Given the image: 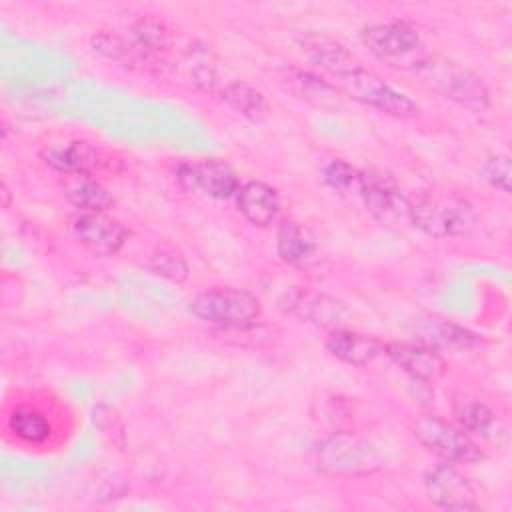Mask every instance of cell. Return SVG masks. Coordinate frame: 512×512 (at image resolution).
Segmentation results:
<instances>
[{"instance_id": "obj_1", "label": "cell", "mask_w": 512, "mask_h": 512, "mask_svg": "<svg viewBox=\"0 0 512 512\" xmlns=\"http://www.w3.org/2000/svg\"><path fill=\"white\" fill-rule=\"evenodd\" d=\"M410 72L424 86L472 112H484L490 108V92L484 82L450 58L426 52Z\"/></svg>"}, {"instance_id": "obj_2", "label": "cell", "mask_w": 512, "mask_h": 512, "mask_svg": "<svg viewBox=\"0 0 512 512\" xmlns=\"http://www.w3.org/2000/svg\"><path fill=\"white\" fill-rule=\"evenodd\" d=\"M476 222L474 206L460 194L424 192L410 200V224L428 236H462L472 232Z\"/></svg>"}, {"instance_id": "obj_3", "label": "cell", "mask_w": 512, "mask_h": 512, "mask_svg": "<svg viewBox=\"0 0 512 512\" xmlns=\"http://www.w3.org/2000/svg\"><path fill=\"white\" fill-rule=\"evenodd\" d=\"M334 88L340 94L350 96L352 100L374 108L386 116L392 118H412L418 112V106L414 100H410L406 94L394 90L390 84H386L378 74L358 66L346 74L334 76Z\"/></svg>"}, {"instance_id": "obj_4", "label": "cell", "mask_w": 512, "mask_h": 512, "mask_svg": "<svg viewBox=\"0 0 512 512\" xmlns=\"http://www.w3.org/2000/svg\"><path fill=\"white\" fill-rule=\"evenodd\" d=\"M260 300L242 288L216 286L200 292L190 302V312L220 328H244L260 316Z\"/></svg>"}, {"instance_id": "obj_5", "label": "cell", "mask_w": 512, "mask_h": 512, "mask_svg": "<svg viewBox=\"0 0 512 512\" xmlns=\"http://www.w3.org/2000/svg\"><path fill=\"white\" fill-rule=\"evenodd\" d=\"M322 472L336 476H362L382 468V456L372 442L352 432H334L316 452Z\"/></svg>"}, {"instance_id": "obj_6", "label": "cell", "mask_w": 512, "mask_h": 512, "mask_svg": "<svg viewBox=\"0 0 512 512\" xmlns=\"http://www.w3.org/2000/svg\"><path fill=\"white\" fill-rule=\"evenodd\" d=\"M360 40L378 60L408 72L426 54L416 28L402 20L370 24L360 32Z\"/></svg>"}, {"instance_id": "obj_7", "label": "cell", "mask_w": 512, "mask_h": 512, "mask_svg": "<svg viewBox=\"0 0 512 512\" xmlns=\"http://www.w3.org/2000/svg\"><path fill=\"white\" fill-rule=\"evenodd\" d=\"M358 194L368 212L382 226H402L410 222V198L402 194L396 180L384 170H364L358 180Z\"/></svg>"}, {"instance_id": "obj_8", "label": "cell", "mask_w": 512, "mask_h": 512, "mask_svg": "<svg viewBox=\"0 0 512 512\" xmlns=\"http://www.w3.org/2000/svg\"><path fill=\"white\" fill-rule=\"evenodd\" d=\"M412 432L430 452L438 454L444 462L472 464L482 458L478 444L466 430L436 416L424 414L416 418Z\"/></svg>"}, {"instance_id": "obj_9", "label": "cell", "mask_w": 512, "mask_h": 512, "mask_svg": "<svg viewBox=\"0 0 512 512\" xmlns=\"http://www.w3.org/2000/svg\"><path fill=\"white\" fill-rule=\"evenodd\" d=\"M428 500L444 510H476V492L468 478L452 464L444 462L428 470L424 476Z\"/></svg>"}, {"instance_id": "obj_10", "label": "cell", "mask_w": 512, "mask_h": 512, "mask_svg": "<svg viewBox=\"0 0 512 512\" xmlns=\"http://www.w3.org/2000/svg\"><path fill=\"white\" fill-rule=\"evenodd\" d=\"M284 308L298 314L304 320L314 322L316 326L334 330L340 328L350 318V310L338 298L328 294L310 292L304 288H292L284 296Z\"/></svg>"}, {"instance_id": "obj_11", "label": "cell", "mask_w": 512, "mask_h": 512, "mask_svg": "<svg viewBox=\"0 0 512 512\" xmlns=\"http://www.w3.org/2000/svg\"><path fill=\"white\" fill-rule=\"evenodd\" d=\"M74 236L90 252L98 256H112L128 240V230L116 218L104 212H84L74 220Z\"/></svg>"}, {"instance_id": "obj_12", "label": "cell", "mask_w": 512, "mask_h": 512, "mask_svg": "<svg viewBox=\"0 0 512 512\" xmlns=\"http://www.w3.org/2000/svg\"><path fill=\"white\" fill-rule=\"evenodd\" d=\"M294 42L298 50L304 54V58H308L314 66L330 72L332 76L346 74L360 66L344 44H340L324 32L304 30L294 36Z\"/></svg>"}, {"instance_id": "obj_13", "label": "cell", "mask_w": 512, "mask_h": 512, "mask_svg": "<svg viewBox=\"0 0 512 512\" xmlns=\"http://www.w3.org/2000/svg\"><path fill=\"white\" fill-rule=\"evenodd\" d=\"M414 342H420L436 352H454L476 346L480 340L474 332L440 316L424 314L412 322Z\"/></svg>"}, {"instance_id": "obj_14", "label": "cell", "mask_w": 512, "mask_h": 512, "mask_svg": "<svg viewBox=\"0 0 512 512\" xmlns=\"http://www.w3.org/2000/svg\"><path fill=\"white\" fill-rule=\"evenodd\" d=\"M384 354L414 380H434L444 372L440 352L420 342H388Z\"/></svg>"}, {"instance_id": "obj_15", "label": "cell", "mask_w": 512, "mask_h": 512, "mask_svg": "<svg viewBox=\"0 0 512 512\" xmlns=\"http://www.w3.org/2000/svg\"><path fill=\"white\" fill-rule=\"evenodd\" d=\"M324 348L340 362L352 366H364L376 356L384 354V344L378 338L344 328L330 330L324 340Z\"/></svg>"}, {"instance_id": "obj_16", "label": "cell", "mask_w": 512, "mask_h": 512, "mask_svg": "<svg viewBox=\"0 0 512 512\" xmlns=\"http://www.w3.org/2000/svg\"><path fill=\"white\" fill-rule=\"evenodd\" d=\"M236 206L240 214L254 226H268L280 212L278 192L264 182H246L236 192Z\"/></svg>"}, {"instance_id": "obj_17", "label": "cell", "mask_w": 512, "mask_h": 512, "mask_svg": "<svg viewBox=\"0 0 512 512\" xmlns=\"http://www.w3.org/2000/svg\"><path fill=\"white\" fill-rule=\"evenodd\" d=\"M44 160L66 176H92L100 164L98 152L82 140L48 146L44 150Z\"/></svg>"}, {"instance_id": "obj_18", "label": "cell", "mask_w": 512, "mask_h": 512, "mask_svg": "<svg viewBox=\"0 0 512 512\" xmlns=\"http://www.w3.org/2000/svg\"><path fill=\"white\" fill-rule=\"evenodd\" d=\"M240 188L238 174L234 168L222 160H204L192 164V192L202 190L210 198L226 200L236 196Z\"/></svg>"}, {"instance_id": "obj_19", "label": "cell", "mask_w": 512, "mask_h": 512, "mask_svg": "<svg viewBox=\"0 0 512 512\" xmlns=\"http://www.w3.org/2000/svg\"><path fill=\"white\" fill-rule=\"evenodd\" d=\"M276 250L290 266H308L316 258L314 236L294 220H284L278 226Z\"/></svg>"}, {"instance_id": "obj_20", "label": "cell", "mask_w": 512, "mask_h": 512, "mask_svg": "<svg viewBox=\"0 0 512 512\" xmlns=\"http://www.w3.org/2000/svg\"><path fill=\"white\" fill-rule=\"evenodd\" d=\"M284 82L286 86L302 100L314 104V106H338V90L324 82L322 78L310 74V72H302V70H284Z\"/></svg>"}, {"instance_id": "obj_21", "label": "cell", "mask_w": 512, "mask_h": 512, "mask_svg": "<svg viewBox=\"0 0 512 512\" xmlns=\"http://www.w3.org/2000/svg\"><path fill=\"white\" fill-rule=\"evenodd\" d=\"M64 194L70 204L84 212H104L112 206L110 192L92 176H68Z\"/></svg>"}, {"instance_id": "obj_22", "label": "cell", "mask_w": 512, "mask_h": 512, "mask_svg": "<svg viewBox=\"0 0 512 512\" xmlns=\"http://www.w3.org/2000/svg\"><path fill=\"white\" fill-rule=\"evenodd\" d=\"M222 100L240 116L252 120V122H262L268 116V102L266 98L252 88L248 82L242 80H234L228 82L222 90H220Z\"/></svg>"}, {"instance_id": "obj_23", "label": "cell", "mask_w": 512, "mask_h": 512, "mask_svg": "<svg viewBox=\"0 0 512 512\" xmlns=\"http://www.w3.org/2000/svg\"><path fill=\"white\" fill-rule=\"evenodd\" d=\"M92 48L104 58L118 62L126 68H138L150 60L152 54L140 50L136 44H128L122 36L114 32H98L92 36Z\"/></svg>"}, {"instance_id": "obj_24", "label": "cell", "mask_w": 512, "mask_h": 512, "mask_svg": "<svg viewBox=\"0 0 512 512\" xmlns=\"http://www.w3.org/2000/svg\"><path fill=\"white\" fill-rule=\"evenodd\" d=\"M452 412L462 430L468 434H486L494 424L492 410L478 398L468 394H458L452 402Z\"/></svg>"}, {"instance_id": "obj_25", "label": "cell", "mask_w": 512, "mask_h": 512, "mask_svg": "<svg viewBox=\"0 0 512 512\" xmlns=\"http://www.w3.org/2000/svg\"><path fill=\"white\" fill-rule=\"evenodd\" d=\"M10 430L28 444H42L50 436V424L42 412L30 406H16L8 418Z\"/></svg>"}, {"instance_id": "obj_26", "label": "cell", "mask_w": 512, "mask_h": 512, "mask_svg": "<svg viewBox=\"0 0 512 512\" xmlns=\"http://www.w3.org/2000/svg\"><path fill=\"white\" fill-rule=\"evenodd\" d=\"M148 268L156 276H162L170 282H184L188 278V262L184 254L168 242H162L154 248L148 260Z\"/></svg>"}, {"instance_id": "obj_27", "label": "cell", "mask_w": 512, "mask_h": 512, "mask_svg": "<svg viewBox=\"0 0 512 512\" xmlns=\"http://www.w3.org/2000/svg\"><path fill=\"white\" fill-rule=\"evenodd\" d=\"M132 36H134V44L148 54L164 52L172 46V34L166 28V24L150 16H142L134 22Z\"/></svg>"}, {"instance_id": "obj_28", "label": "cell", "mask_w": 512, "mask_h": 512, "mask_svg": "<svg viewBox=\"0 0 512 512\" xmlns=\"http://www.w3.org/2000/svg\"><path fill=\"white\" fill-rule=\"evenodd\" d=\"M322 180L340 192H348V190H358V180H360V172L356 168H352L350 164H346L344 160H332L324 172H322Z\"/></svg>"}, {"instance_id": "obj_29", "label": "cell", "mask_w": 512, "mask_h": 512, "mask_svg": "<svg viewBox=\"0 0 512 512\" xmlns=\"http://www.w3.org/2000/svg\"><path fill=\"white\" fill-rule=\"evenodd\" d=\"M510 158L508 156H492L482 166V176L502 192H510Z\"/></svg>"}]
</instances>
